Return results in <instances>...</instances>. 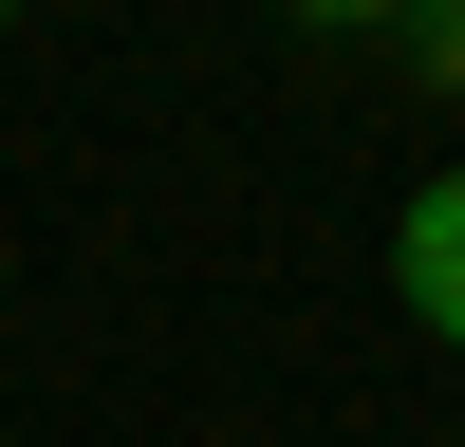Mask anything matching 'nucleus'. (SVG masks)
<instances>
[{
  "mask_svg": "<svg viewBox=\"0 0 465 447\" xmlns=\"http://www.w3.org/2000/svg\"><path fill=\"white\" fill-rule=\"evenodd\" d=\"M391 298H410V335L465 354V168H429V186L391 205Z\"/></svg>",
  "mask_w": 465,
  "mask_h": 447,
  "instance_id": "f257e3e1",
  "label": "nucleus"
},
{
  "mask_svg": "<svg viewBox=\"0 0 465 447\" xmlns=\"http://www.w3.org/2000/svg\"><path fill=\"white\" fill-rule=\"evenodd\" d=\"M391 37H410V74H429V94H465V0H410Z\"/></svg>",
  "mask_w": 465,
  "mask_h": 447,
  "instance_id": "f03ea898",
  "label": "nucleus"
},
{
  "mask_svg": "<svg viewBox=\"0 0 465 447\" xmlns=\"http://www.w3.org/2000/svg\"><path fill=\"white\" fill-rule=\"evenodd\" d=\"M298 19H317V37H391L410 0H298Z\"/></svg>",
  "mask_w": 465,
  "mask_h": 447,
  "instance_id": "7ed1b4c3",
  "label": "nucleus"
},
{
  "mask_svg": "<svg viewBox=\"0 0 465 447\" xmlns=\"http://www.w3.org/2000/svg\"><path fill=\"white\" fill-rule=\"evenodd\" d=\"M0 19H19V0H0Z\"/></svg>",
  "mask_w": 465,
  "mask_h": 447,
  "instance_id": "20e7f679",
  "label": "nucleus"
}]
</instances>
